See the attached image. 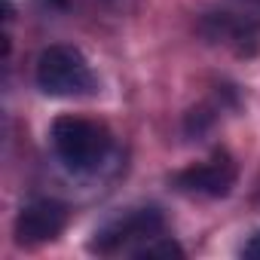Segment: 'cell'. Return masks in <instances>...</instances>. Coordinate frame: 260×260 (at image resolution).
<instances>
[{
  "label": "cell",
  "mask_w": 260,
  "mask_h": 260,
  "mask_svg": "<svg viewBox=\"0 0 260 260\" xmlns=\"http://www.w3.org/2000/svg\"><path fill=\"white\" fill-rule=\"evenodd\" d=\"M34 80L49 98H83L95 92V74L77 46H49L37 58Z\"/></svg>",
  "instance_id": "7a4b0ae2"
},
{
  "label": "cell",
  "mask_w": 260,
  "mask_h": 260,
  "mask_svg": "<svg viewBox=\"0 0 260 260\" xmlns=\"http://www.w3.org/2000/svg\"><path fill=\"white\" fill-rule=\"evenodd\" d=\"M166 236V217L159 208L147 205V208H128L116 217H110L104 226L95 230L92 239V251L98 254H138L147 242Z\"/></svg>",
  "instance_id": "3957f363"
},
{
  "label": "cell",
  "mask_w": 260,
  "mask_h": 260,
  "mask_svg": "<svg viewBox=\"0 0 260 260\" xmlns=\"http://www.w3.org/2000/svg\"><path fill=\"white\" fill-rule=\"evenodd\" d=\"M49 138L61 166L77 175L98 172L110 156V144H113L107 128L86 116H58L52 122Z\"/></svg>",
  "instance_id": "6da1fadb"
},
{
  "label": "cell",
  "mask_w": 260,
  "mask_h": 260,
  "mask_svg": "<svg viewBox=\"0 0 260 260\" xmlns=\"http://www.w3.org/2000/svg\"><path fill=\"white\" fill-rule=\"evenodd\" d=\"M242 254H245V257H260V233H254V236L242 245Z\"/></svg>",
  "instance_id": "8992f818"
},
{
  "label": "cell",
  "mask_w": 260,
  "mask_h": 260,
  "mask_svg": "<svg viewBox=\"0 0 260 260\" xmlns=\"http://www.w3.org/2000/svg\"><path fill=\"white\" fill-rule=\"evenodd\" d=\"M236 178H239L236 162H233L223 150H217L211 159L196 162V166L178 172V175H175V187H178L181 193H190V196L220 199V196H226V193L233 190Z\"/></svg>",
  "instance_id": "277c9868"
},
{
  "label": "cell",
  "mask_w": 260,
  "mask_h": 260,
  "mask_svg": "<svg viewBox=\"0 0 260 260\" xmlns=\"http://www.w3.org/2000/svg\"><path fill=\"white\" fill-rule=\"evenodd\" d=\"M68 208L55 199H34L16 217V239L22 245H43L64 233Z\"/></svg>",
  "instance_id": "5b68a950"
}]
</instances>
